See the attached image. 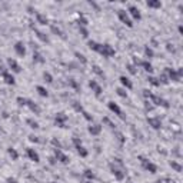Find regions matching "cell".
Listing matches in <instances>:
<instances>
[{"label":"cell","mask_w":183,"mask_h":183,"mask_svg":"<svg viewBox=\"0 0 183 183\" xmlns=\"http://www.w3.org/2000/svg\"><path fill=\"white\" fill-rule=\"evenodd\" d=\"M147 123H149V126L153 128L155 130H159L162 128V120L159 117H147Z\"/></svg>","instance_id":"17"},{"label":"cell","mask_w":183,"mask_h":183,"mask_svg":"<svg viewBox=\"0 0 183 183\" xmlns=\"http://www.w3.org/2000/svg\"><path fill=\"white\" fill-rule=\"evenodd\" d=\"M29 140H30L32 143H39V142H40V139L36 135H30V136H29Z\"/></svg>","instance_id":"49"},{"label":"cell","mask_w":183,"mask_h":183,"mask_svg":"<svg viewBox=\"0 0 183 183\" xmlns=\"http://www.w3.org/2000/svg\"><path fill=\"white\" fill-rule=\"evenodd\" d=\"M109 169H110V173L114 176V179H116V180H119V182L125 180V177H126V172H125L122 167L117 166L114 162L109 163Z\"/></svg>","instance_id":"1"},{"label":"cell","mask_w":183,"mask_h":183,"mask_svg":"<svg viewBox=\"0 0 183 183\" xmlns=\"http://www.w3.org/2000/svg\"><path fill=\"white\" fill-rule=\"evenodd\" d=\"M69 85H70L73 89H76V90L79 89V83H77V82H76L74 79H69Z\"/></svg>","instance_id":"48"},{"label":"cell","mask_w":183,"mask_h":183,"mask_svg":"<svg viewBox=\"0 0 183 183\" xmlns=\"http://www.w3.org/2000/svg\"><path fill=\"white\" fill-rule=\"evenodd\" d=\"M33 62L34 63H44V59H43V56L40 55L39 52H34L33 53Z\"/></svg>","instance_id":"31"},{"label":"cell","mask_w":183,"mask_h":183,"mask_svg":"<svg viewBox=\"0 0 183 183\" xmlns=\"http://www.w3.org/2000/svg\"><path fill=\"white\" fill-rule=\"evenodd\" d=\"M165 73L167 74L169 80H173V82H180V77H182V74H183V70L180 69V67H179L177 70H175V69H170V67H166Z\"/></svg>","instance_id":"3"},{"label":"cell","mask_w":183,"mask_h":183,"mask_svg":"<svg viewBox=\"0 0 183 183\" xmlns=\"http://www.w3.org/2000/svg\"><path fill=\"white\" fill-rule=\"evenodd\" d=\"M72 106H73V109L77 112V113H82V112H83V106H82L79 102H73Z\"/></svg>","instance_id":"42"},{"label":"cell","mask_w":183,"mask_h":183,"mask_svg":"<svg viewBox=\"0 0 183 183\" xmlns=\"http://www.w3.org/2000/svg\"><path fill=\"white\" fill-rule=\"evenodd\" d=\"M169 165H170V166H172V169H175V172H177V173H180V172H182V165H180V163H177V162H176V160H170V162H169Z\"/></svg>","instance_id":"29"},{"label":"cell","mask_w":183,"mask_h":183,"mask_svg":"<svg viewBox=\"0 0 183 183\" xmlns=\"http://www.w3.org/2000/svg\"><path fill=\"white\" fill-rule=\"evenodd\" d=\"M139 160H140V163H142V167H143L146 172H149V173H152V175H155L156 172H157V166L153 163V162H150V160H147L146 157H143V156H139Z\"/></svg>","instance_id":"2"},{"label":"cell","mask_w":183,"mask_h":183,"mask_svg":"<svg viewBox=\"0 0 183 183\" xmlns=\"http://www.w3.org/2000/svg\"><path fill=\"white\" fill-rule=\"evenodd\" d=\"M74 56H76V59L79 60L82 64H86L87 63V59L85 57V55H82V53H79V52H74Z\"/></svg>","instance_id":"34"},{"label":"cell","mask_w":183,"mask_h":183,"mask_svg":"<svg viewBox=\"0 0 183 183\" xmlns=\"http://www.w3.org/2000/svg\"><path fill=\"white\" fill-rule=\"evenodd\" d=\"M36 90H37L39 96H42V97H49V90L44 87V86L39 85V86H36Z\"/></svg>","instance_id":"24"},{"label":"cell","mask_w":183,"mask_h":183,"mask_svg":"<svg viewBox=\"0 0 183 183\" xmlns=\"http://www.w3.org/2000/svg\"><path fill=\"white\" fill-rule=\"evenodd\" d=\"M146 6L149 9H160L162 7V1L160 0H149L146 3Z\"/></svg>","instance_id":"23"},{"label":"cell","mask_w":183,"mask_h":183,"mask_svg":"<svg viewBox=\"0 0 183 183\" xmlns=\"http://www.w3.org/2000/svg\"><path fill=\"white\" fill-rule=\"evenodd\" d=\"M116 93H117V96L123 97V99L128 97V92H126V89H123V87H117L116 89Z\"/></svg>","instance_id":"39"},{"label":"cell","mask_w":183,"mask_h":183,"mask_svg":"<svg viewBox=\"0 0 183 183\" xmlns=\"http://www.w3.org/2000/svg\"><path fill=\"white\" fill-rule=\"evenodd\" d=\"M87 46H89L90 50H93V52L97 53V50H99V47H100V43H97L96 40H87Z\"/></svg>","instance_id":"25"},{"label":"cell","mask_w":183,"mask_h":183,"mask_svg":"<svg viewBox=\"0 0 183 183\" xmlns=\"http://www.w3.org/2000/svg\"><path fill=\"white\" fill-rule=\"evenodd\" d=\"M7 155L12 157V160H17V159H19V153H17V150L15 149V147H9V149H7Z\"/></svg>","instance_id":"30"},{"label":"cell","mask_w":183,"mask_h":183,"mask_svg":"<svg viewBox=\"0 0 183 183\" xmlns=\"http://www.w3.org/2000/svg\"><path fill=\"white\" fill-rule=\"evenodd\" d=\"M67 119H69V117L64 114L63 112H59V113L56 114V117H55L56 126H57V128H60V129L67 128V126H66V122H67Z\"/></svg>","instance_id":"8"},{"label":"cell","mask_w":183,"mask_h":183,"mask_svg":"<svg viewBox=\"0 0 183 183\" xmlns=\"http://www.w3.org/2000/svg\"><path fill=\"white\" fill-rule=\"evenodd\" d=\"M117 17H119V20L125 24V26H128V27H133V20L130 19V16L128 15L126 10L119 9V10H117Z\"/></svg>","instance_id":"4"},{"label":"cell","mask_w":183,"mask_h":183,"mask_svg":"<svg viewBox=\"0 0 183 183\" xmlns=\"http://www.w3.org/2000/svg\"><path fill=\"white\" fill-rule=\"evenodd\" d=\"M137 66H140L144 72L153 73V66H152V63L149 60H139V62H137Z\"/></svg>","instance_id":"18"},{"label":"cell","mask_w":183,"mask_h":183,"mask_svg":"<svg viewBox=\"0 0 183 183\" xmlns=\"http://www.w3.org/2000/svg\"><path fill=\"white\" fill-rule=\"evenodd\" d=\"M55 157L57 162H60V163H63V165H67V163L70 162L69 156H67L66 153H63L62 149H55Z\"/></svg>","instance_id":"10"},{"label":"cell","mask_w":183,"mask_h":183,"mask_svg":"<svg viewBox=\"0 0 183 183\" xmlns=\"http://www.w3.org/2000/svg\"><path fill=\"white\" fill-rule=\"evenodd\" d=\"M52 144L55 146V149H62V143H60L56 137H53V139H52Z\"/></svg>","instance_id":"47"},{"label":"cell","mask_w":183,"mask_h":183,"mask_svg":"<svg viewBox=\"0 0 183 183\" xmlns=\"http://www.w3.org/2000/svg\"><path fill=\"white\" fill-rule=\"evenodd\" d=\"M1 79L3 82L9 85V86H15L16 85V79H15V76H13V73L10 72V70H6V72L1 74Z\"/></svg>","instance_id":"12"},{"label":"cell","mask_w":183,"mask_h":183,"mask_svg":"<svg viewBox=\"0 0 183 183\" xmlns=\"http://www.w3.org/2000/svg\"><path fill=\"white\" fill-rule=\"evenodd\" d=\"M167 50H169V52H175V49L172 47V44H167Z\"/></svg>","instance_id":"55"},{"label":"cell","mask_w":183,"mask_h":183,"mask_svg":"<svg viewBox=\"0 0 183 183\" xmlns=\"http://www.w3.org/2000/svg\"><path fill=\"white\" fill-rule=\"evenodd\" d=\"M103 122H104V123H106V125H109V128L114 129V125H113V123H112V122H110V120H109V119H107V117H104V119H103Z\"/></svg>","instance_id":"51"},{"label":"cell","mask_w":183,"mask_h":183,"mask_svg":"<svg viewBox=\"0 0 183 183\" xmlns=\"http://www.w3.org/2000/svg\"><path fill=\"white\" fill-rule=\"evenodd\" d=\"M36 20H37V23L42 24V26H46L49 24V19L46 15H43V13H36Z\"/></svg>","instance_id":"21"},{"label":"cell","mask_w":183,"mask_h":183,"mask_svg":"<svg viewBox=\"0 0 183 183\" xmlns=\"http://www.w3.org/2000/svg\"><path fill=\"white\" fill-rule=\"evenodd\" d=\"M128 15L130 16L132 20H140V19H142V13H140V10L136 7V6H133V4H130V6L128 7Z\"/></svg>","instance_id":"9"},{"label":"cell","mask_w":183,"mask_h":183,"mask_svg":"<svg viewBox=\"0 0 183 183\" xmlns=\"http://www.w3.org/2000/svg\"><path fill=\"white\" fill-rule=\"evenodd\" d=\"M26 123H27V125H29L32 129H34V130H37V129L40 128L39 123H37L36 120H33V119H27V120H26Z\"/></svg>","instance_id":"38"},{"label":"cell","mask_w":183,"mask_h":183,"mask_svg":"<svg viewBox=\"0 0 183 183\" xmlns=\"http://www.w3.org/2000/svg\"><path fill=\"white\" fill-rule=\"evenodd\" d=\"M86 183H93V182L92 180H86Z\"/></svg>","instance_id":"56"},{"label":"cell","mask_w":183,"mask_h":183,"mask_svg":"<svg viewBox=\"0 0 183 183\" xmlns=\"http://www.w3.org/2000/svg\"><path fill=\"white\" fill-rule=\"evenodd\" d=\"M119 80H120V83H122V86H123V89H126V90H132L133 89V83H132V80L129 79V77L120 76Z\"/></svg>","instance_id":"19"},{"label":"cell","mask_w":183,"mask_h":183,"mask_svg":"<svg viewBox=\"0 0 183 183\" xmlns=\"http://www.w3.org/2000/svg\"><path fill=\"white\" fill-rule=\"evenodd\" d=\"M97 53H99L100 56H103V57H112V56H114L116 50L112 47L110 44L104 43V44H100V47H99V50H97Z\"/></svg>","instance_id":"5"},{"label":"cell","mask_w":183,"mask_h":183,"mask_svg":"<svg viewBox=\"0 0 183 183\" xmlns=\"http://www.w3.org/2000/svg\"><path fill=\"white\" fill-rule=\"evenodd\" d=\"M49 163H50V165H56V163H57V160H56V157H55V156H52V157H49Z\"/></svg>","instance_id":"52"},{"label":"cell","mask_w":183,"mask_h":183,"mask_svg":"<svg viewBox=\"0 0 183 183\" xmlns=\"http://www.w3.org/2000/svg\"><path fill=\"white\" fill-rule=\"evenodd\" d=\"M149 83H150L152 86H155V87H159L160 86V83H159V80L156 79V77H153V76H149Z\"/></svg>","instance_id":"41"},{"label":"cell","mask_w":183,"mask_h":183,"mask_svg":"<svg viewBox=\"0 0 183 183\" xmlns=\"http://www.w3.org/2000/svg\"><path fill=\"white\" fill-rule=\"evenodd\" d=\"M89 87L92 89V92H95V95L99 97V96L102 95V92H103V89H102V86L96 82V80H90L89 82Z\"/></svg>","instance_id":"15"},{"label":"cell","mask_w":183,"mask_h":183,"mask_svg":"<svg viewBox=\"0 0 183 183\" xmlns=\"http://www.w3.org/2000/svg\"><path fill=\"white\" fill-rule=\"evenodd\" d=\"M34 32H36V37H37L40 42H43V43H49V37L43 32H39V30H36V29H34Z\"/></svg>","instance_id":"28"},{"label":"cell","mask_w":183,"mask_h":183,"mask_svg":"<svg viewBox=\"0 0 183 183\" xmlns=\"http://www.w3.org/2000/svg\"><path fill=\"white\" fill-rule=\"evenodd\" d=\"M107 107H109V110L112 112V113H114L116 116H119L122 120H126V116L123 114V110L120 109V106L116 102H109L107 103Z\"/></svg>","instance_id":"6"},{"label":"cell","mask_w":183,"mask_h":183,"mask_svg":"<svg viewBox=\"0 0 183 183\" xmlns=\"http://www.w3.org/2000/svg\"><path fill=\"white\" fill-rule=\"evenodd\" d=\"M52 183H57V182H52Z\"/></svg>","instance_id":"57"},{"label":"cell","mask_w":183,"mask_h":183,"mask_svg":"<svg viewBox=\"0 0 183 183\" xmlns=\"http://www.w3.org/2000/svg\"><path fill=\"white\" fill-rule=\"evenodd\" d=\"M72 142L74 146H79V144H82V139H80V137H73Z\"/></svg>","instance_id":"50"},{"label":"cell","mask_w":183,"mask_h":183,"mask_svg":"<svg viewBox=\"0 0 183 183\" xmlns=\"http://www.w3.org/2000/svg\"><path fill=\"white\" fill-rule=\"evenodd\" d=\"M43 79H44L46 83H53V76L49 72H43Z\"/></svg>","instance_id":"40"},{"label":"cell","mask_w":183,"mask_h":183,"mask_svg":"<svg viewBox=\"0 0 183 183\" xmlns=\"http://www.w3.org/2000/svg\"><path fill=\"white\" fill-rule=\"evenodd\" d=\"M29 109H30V112H33L34 114H40V112H42V109H40V106L37 103H34L33 100H30V99H27V104H26Z\"/></svg>","instance_id":"20"},{"label":"cell","mask_w":183,"mask_h":183,"mask_svg":"<svg viewBox=\"0 0 183 183\" xmlns=\"http://www.w3.org/2000/svg\"><path fill=\"white\" fill-rule=\"evenodd\" d=\"M77 24L82 26V27H86V26L89 24V20L85 16H79V19H77Z\"/></svg>","instance_id":"36"},{"label":"cell","mask_w":183,"mask_h":183,"mask_svg":"<svg viewBox=\"0 0 183 183\" xmlns=\"http://www.w3.org/2000/svg\"><path fill=\"white\" fill-rule=\"evenodd\" d=\"M153 56H155V52H153V49L149 47V46H146V47H144V57H146V60L152 59Z\"/></svg>","instance_id":"32"},{"label":"cell","mask_w":183,"mask_h":183,"mask_svg":"<svg viewBox=\"0 0 183 183\" xmlns=\"http://www.w3.org/2000/svg\"><path fill=\"white\" fill-rule=\"evenodd\" d=\"M79 33H80V36H82L83 39H87V37H89L87 27H82V26H79Z\"/></svg>","instance_id":"37"},{"label":"cell","mask_w":183,"mask_h":183,"mask_svg":"<svg viewBox=\"0 0 183 183\" xmlns=\"http://www.w3.org/2000/svg\"><path fill=\"white\" fill-rule=\"evenodd\" d=\"M7 66H9V69H10V72H12V73H20V72H22V66L17 63L16 59L9 57V59H7Z\"/></svg>","instance_id":"11"},{"label":"cell","mask_w":183,"mask_h":183,"mask_svg":"<svg viewBox=\"0 0 183 183\" xmlns=\"http://www.w3.org/2000/svg\"><path fill=\"white\" fill-rule=\"evenodd\" d=\"M126 69H128V72L130 73V74H136V73H137V70H136L137 67H136L135 64H128V66H126Z\"/></svg>","instance_id":"44"},{"label":"cell","mask_w":183,"mask_h":183,"mask_svg":"<svg viewBox=\"0 0 183 183\" xmlns=\"http://www.w3.org/2000/svg\"><path fill=\"white\" fill-rule=\"evenodd\" d=\"M26 155H27V157L32 160V162H34V163H39V162H40L39 153L34 150L33 147H27V150H26Z\"/></svg>","instance_id":"14"},{"label":"cell","mask_w":183,"mask_h":183,"mask_svg":"<svg viewBox=\"0 0 183 183\" xmlns=\"http://www.w3.org/2000/svg\"><path fill=\"white\" fill-rule=\"evenodd\" d=\"M7 183H19L17 182V179H15V177H7V180H6Z\"/></svg>","instance_id":"53"},{"label":"cell","mask_w":183,"mask_h":183,"mask_svg":"<svg viewBox=\"0 0 183 183\" xmlns=\"http://www.w3.org/2000/svg\"><path fill=\"white\" fill-rule=\"evenodd\" d=\"M17 103H19V106H26V104H27V99L19 96V97H17Z\"/></svg>","instance_id":"46"},{"label":"cell","mask_w":183,"mask_h":183,"mask_svg":"<svg viewBox=\"0 0 183 183\" xmlns=\"http://www.w3.org/2000/svg\"><path fill=\"white\" fill-rule=\"evenodd\" d=\"M92 70H93V73H96L97 76H100V77H104V73H103V70L97 66V64H93L92 66Z\"/></svg>","instance_id":"35"},{"label":"cell","mask_w":183,"mask_h":183,"mask_svg":"<svg viewBox=\"0 0 183 183\" xmlns=\"http://www.w3.org/2000/svg\"><path fill=\"white\" fill-rule=\"evenodd\" d=\"M50 32L56 34V36H60V37H63V32H62V29L60 27H57L56 24H50Z\"/></svg>","instance_id":"27"},{"label":"cell","mask_w":183,"mask_h":183,"mask_svg":"<svg viewBox=\"0 0 183 183\" xmlns=\"http://www.w3.org/2000/svg\"><path fill=\"white\" fill-rule=\"evenodd\" d=\"M143 95H144V97H150V90H147V89H146V90H143Z\"/></svg>","instance_id":"54"},{"label":"cell","mask_w":183,"mask_h":183,"mask_svg":"<svg viewBox=\"0 0 183 183\" xmlns=\"http://www.w3.org/2000/svg\"><path fill=\"white\" fill-rule=\"evenodd\" d=\"M83 176L87 179V180H92L93 182V179L96 177V175H95V172L92 170V169H85V172H83Z\"/></svg>","instance_id":"26"},{"label":"cell","mask_w":183,"mask_h":183,"mask_svg":"<svg viewBox=\"0 0 183 183\" xmlns=\"http://www.w3.org/2000/svg\"><path fill=\"white\" fill-rule=\"evenodd\" d=\"M87 132L92 136H99L100 133H102V125H99V123H93V125H90V126L87 128Z\"/></svg>","instance_id":"16"},{"label":"cell","mask_w":183,"mask_h":183,"mask_svg":"<svg viewBox=\"0 0 183 183\" xmlns=\"http://www.w3.org/2000/svg\"><path fill=\"white\" fill-rule=\"evenodd\" d=\"M114 136H116V139L119 140L120 143H125V142H126V137L123 136V133H120V132H114Z\"/></svg>","instance_id":"43"},{"label":"cell","mask_w":183,"mask_h":183,"mask_svg":"<svg viewBox=\"0 0 183 183\" xmlns=\"http://www.w3.org/2000/svg\"><path fill=\"white\" fill-rule=\"evenodd\" d=\"M82 114H83V117H85V119L87 120V122H93V116H92V114H90L89 112L83 110V112H82Z\"/></svg>","instance_id":"45"},{"label":"cell","mask_w":183,"mask_h":183,"mask_svg":"<svg viewBox=\"0 0 183 183\" xmlns=\"http://www.w3.org/2000/svg\"><path fill=\"white\" fill-rule=\"evenodd\" d=\"M13 49H15V53H16L19 57H24V56H26V46H24L23 42H16Z\"/></svg>","instance_id":"13"},{"label":"cell","mask_w":183,"mask_h":183,"mask_svg":"<svg viewBox=\"0 0 183 183\" xmlns=\"http://www.w3.org/2000/svg\"><path fill=\"white\" fill-rule=\"evenodd\" d=\"M157 80H159L160 85H169V82H170V80H169V77H167L166 73H162L159 77H157Z\"/></svg>","instance_id":"33"},{"label":"cell","mask_w":183,"mask_h":183,"mask_svg":"<svg viewBox=\"0 0 183 183\" xmlns=\"http://www.w3.org/2000/svg\"><path fill=\"white\" fill-rule=\"evenodd\" d=\"M76 147V150H77V153H79V156L80 157H87V155H89V152L87 149L83 146V144H79V146H74Z\"/></svg>","instance_id":"22"},{"label":"cell","mask_w":183,"mask_h":183,"mask_svg":"<svg viewBox=\"0 0 183 183\" xmlns=\"http://www.w3.org/2000/svg\"><path fill=\"white\" fill-rule=\"evenodd\" d=\"M150 103H153L155 106H162V107H165V109H169L170 107V104H169V102L167 100H165V99H162V97H159V96L156 95H150Z\"/></svg>","instance_id":"7"}]
</instances>
